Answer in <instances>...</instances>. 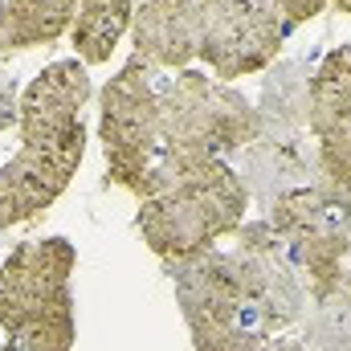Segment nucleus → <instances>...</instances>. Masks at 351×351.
Masks as SVG:
<instances>
[{
	"label": "nucleus",
	"instance_id": "423d86ee",
	"mask_svg": "<svg viewBox=\"0 0 351 351\" xmlns=\"http://www.w3.org/2000/svg\"><path fill=\"white\" fill-rule=\"evenodd\" d=\"M200 58L217 82L262 74L278 62L290 25L269 0H196Z\"/></svg>",
	"mask_w": 351,
	"mask_h": 351
},
{
	"label": "nucleus",
	"instance_id": "4468645a",
	"mask_svg": "<svg viewBox=\"0 0 351 351\" xmlns=\"http://www.w3.org/2000/svg\"><path fill=\"white\" fill-rule=\"evenodd\" d=\"M131 16H135V0H78V16L70 29L78 62L86 66L110 62L123 33L131 29Z\"/></svg>",
	"mask_w": 351,
	"mask_h": 351
},
{
	"label": "nucleus",
	"instance_id": "ddd939ff",
	"mask_svg": "<svg viewBox=\"0 0 351 351\" xmlns=\"http://www.w3.org/2000/svg\"><path fill=\"white\" fill-rule=\"evenodd\" d=\"M74 16L78 0H0V58L62 41Z\"/></svg>",
	"mask_w": 351,
	"mask_h": 351
},
{
	"label": "nucleus",
	"instance_id": "aec40b11",
	"mask_svg": "<svg viewBox=\"0 0 351 351\" xmlns=\"http://www.w3.org/2000/svg\"><path fill=\"white\" fill-rule=\"evenodd\" d=\"M0 351H12V348H8V343H4V339H0Z\"/></svg>",
	"mask_w": 351,
	"mask_h": 351
},
{
	"label": "nucleus",
	"instance_id": "6e6552de",
	"mask_svg": "<svg viewBox=\"0 0 351 351\" xmlns=\"http://www.w3.org/2000/svg\"><path fill=\"white\" fill-rule=\"evenodd\" d=\"M237 262H241V278L250 290V306L258 327L269 335H282L290 327H298L311 311V294L298 278V269L290 262V254L282 250V241L274 237V229L262 221H245L237 233Z\"/></svg>",
	"mask_w": 351,
	"mask_h": 351
},
{
	"label": "nucleus",
	"instance_id": "a211bd4d",
	"mask_svg": "<svg viewBox=\"0 0 351 351\" xmlns=\"http://www.w3.org/2000/svg\"><path fill=\"white\" fill-rule=\"evenodd\" d=\"M8 123H16V82L0 70V131Z\"/></svg>",
	"mask_w": 351,
	"mask_h": 351
},
{
	"label": "nucleus",
	"instance_id": "f8f14e48",
	"mask_svg": "<svg viewBox=\"0 0 351 351\" xmlns=\"http://www.w3.org/2000/svg\"><path fill=\"white\" fill-rule=\"evenodd\" d=\"M311 70L306 62H274L269 78L262 82V119L265 139H306V119H311Z\"/></svg>",
	"mask_w": 351,
	"mask_h": 351
},
{
	"label": "nucleus",
	"instance_id": "f257e3e1",
	"mask_svg": "<svg viewBox=\"0 0 351 351\" xmlns=\"http://www.w3.org/2000/svg\"><path fill=\"white\" fill-rule=\"evenodd\" d=\"M135 229L160 262H188L217 250L245 225L250 192L229 160H168L156 156L135 196Z\"/></svg>",
	"mask_w": 351,
	"mask_h": 351
},
{
	"label": "nucleus",
	"instance_id": "412c9836",
	"mask_svg": "<svg viewBox=\"0 0 351 351\" xmlns=\"http://www.w3.org/2000/svg\"><path fill=\"white\" fill-rule=\"evenodd\" d=\"M343 282H348V286H351V269H348V274H343Z\"/></svg>",
	"mask_w": 351,
	"mask_h": 351
},
{
	"label": "nucleus",
	"instance_id": "6ab92c4d",
	"mask_svg": "<svg viewBox=\"0 0 351 351\" xmlns=\"http://www.w3.org/2000/svg\"><path fill=\"white\" fill-rule=\"evenodd\" d=\"M331 4H335L339 12H348V16H351V0H331Z\"/></svg>",
	"mask_w": 351,
	"mask_h": 351
},
{
	"label": "nucleus",
	"instance_id": "9b49d317",
	"mask_svg": "<svg viewBox=\"0 0 351 351\" xmlns=\"http://www.w3.org/2000/svg\"><path fill=\"white\" fill-rule=\"evenodd\" d=\"M302 143L306 139H265V135H258L245 152H237L241 156L237 176H241L250 200L269 208L278 196L315 180V152H306Z\"/></svg>",
	"mask_w": 351,
	"mask_h": 351
},
{
	"label": "nucleus",
	"instance_id": "1a4fd4ad",
	"mask_svg": "<svg viewBox=\"0 0 351 351\" xmlns=\"http://www.w3.org/2000/svg\"><path fill=\"white\" fill-rule=\"evenodd\" d=\"M90 74L86 62L66 58L45 66L16 98V135L21 143H53L82 127V106L90 102Z\"/></svg>",
	"mask_w": 351,
	"mask_h": 351
},
{
	"label": "nucleus",
	"instance_id": "f3484780",
	"mask_svg": "<svg viewBox=\"0 0 351 351\" xmlns=\"http://www.w3.org/2000/svg\"><path fill=\"white\" fill-rule=\"evenodd\" d=\"M278 12H282V21L294 29V25H306V21H315V16H323L327 8H331V0H269Z\"/></svg>",
	"mask_w": 351,
	"mask_h": 351
},
{
	"label": "nucleus",
	"instance_id": "9d476101",
	"mask_svg": "<svg viewBox=\"0 0 351 351\" xmlns=\"http://www.w3.org/2000/svg\"><path fill=\"white\" fill-rule=\"evenodd\" d=\"M131 41L152 70H188L200 58L196 0H135Z\"/></svg>",
	"mask_w": 351,
	"mask_h": 351
},
{
	"label": "nucleus",
	"instance_id": "f03ea898",
	"mask_svg": "<svg viewBox=\"0 0 351 351\" xmlns=\"http://www.w3.org/2000/svg\"><path fill=\"white\" fill-rule=\"evenodd\" d=\"M74 269L66 237L21 241L0 262V335L12 351H74Z\"/></svg>",
	"mask_w": 351,
	"mask_h": 351
},
{
	"label": "nucleus",
	"instance_id": "7ed1b4c3",
	"mask_svg": "<svg viewBox=\"0 0 351 351\" xmlns=\"http://www.w3.org/2000/svg\"><path fill=\"white\" fill-rule=\"evenodd\" d=\"M262 131L258 106L200 70H180L160 86V156L168 160H229Z\"/></svg>",
	"mask_w": 351,
	"mask_h": 351
},
{
	"label": "nucleus",
	"instance_id": "2eb2a0df",
	"mask_svg": "<svg viewBox=\"0 0 351 351\" xmlns=\"http://www.w3.org/2000/svg\"><path fill=\"white\" fill-rule=\"evenodd\" d=\"M302 327V343L315 351H351V286L339 282L323 302H311Z\"/></svg>",
	"mask_w": 351,
	"mask_h": 351
},
{
	"label": "nucleus",
	"instance_id": "20e7f679",
	"mask_svg": "<svg viewBox=\"0 0 351 351\" xmlns=\"http://www.w3.org/2000/svg\"><path fill=\"white\" fill-rule=\"evenodd\" d=\"M265 225L290 254L311 302H323L343 282L351 258V196L311 180L265 208Z\"/></svg>",
	"mask_w": 351,
	"mask_h": 351
},
{
	"label": "nucleus",
	"instance_id": "0eeeda50",
	"mask_svg": "<svg viewBox=\"0 0 351 351\" xmlns=\"http://www.w3.org/2000/svg\"><path fill=\"white\" fill-rule=\"evenodd\" d=\"M86 123L53 143H21V152L0 168V233L37 221L82 168Z\"/></svg>",
	"mask_w": 351,
	"mask_h": 351
},
{
	"label": "nucleus",
	"instance_id": "dca6fc26",
	"mask_svg": "<svg viewBox=\"0 0 351 351\" xmlns=\"http://www.w3.org/2000/svg\"><path fill=\"white\" fill-rule=\"evenodd\" d=\"M188 335H192V351H306L302 339L269 335L258 327H204Z\"/></svg>",
	"mask_w": 351,
	"mask_h": 351
},
{
	"label": "nucleus",
	"instance_id": "39448f33",
	"mask_svg": "<svg viewBox=\"0 0 351 351\" xmlns=\"http://www.w3.org/2000/svg\"><path fill=\"white\" fill-rule=\"evenodd\" d=\"M156 70L131 53L119 74L102 86L98 110V143L106 156V184L143 192V180L160 156V86Z\"/></svg>",
	"mask_w": 351,
	"mask_h": 351
}]
</instances>
